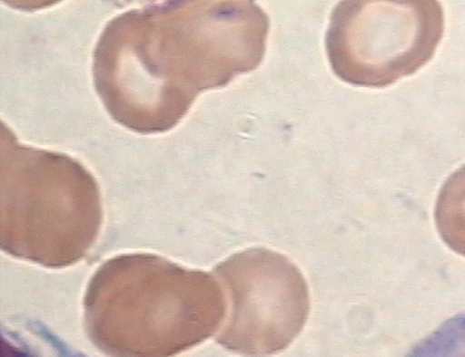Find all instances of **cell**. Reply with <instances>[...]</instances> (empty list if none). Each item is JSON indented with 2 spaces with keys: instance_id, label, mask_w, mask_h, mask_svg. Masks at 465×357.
Listing matches in <instances>:
<instances>
[{
  "instance_id": "3",
  "label": "cell",
  "mask_w": 465,
  "mask_h": 357,
  "mask_svg": "<svg viewBox=\"0 0 465 357\" xmlns=\"http://www.w3.org/2000/svg\"><path fill=\"white\" fill-rule=\"evenodd\" d=\"M0 148L3 252L51 269L85 258L103 223L92 173L66 154L19 143L5 123Z\"/></svg>"
},
{
  "instance_id": "7",
  "label": "cell",
  "mask_w": 465,
  "mask_h": 357,
  "mask_svg": "<svg viewBox=\"0 0 465 357\" xmlns=\"http://www.w3.org/2000/svg\"><path fill=\"white\" fill-rule=\"evenodd\" d=\"M405 357H465V312L444 321Z\"/></svg>"
},
{
  "instance_id": "2",
  "label": "cell",
  "mask_w": 465,
  "mask_h": 357,
  "mask_svg": "<svg viewBox=\"0 0 465 357\" xmlns=\"http://www.w3.org/2000/svg\"><path fill=\"white\" fill-rule=\"evenodd\" d=\"M222 298L212 275L153 254H123L94 273L87 337L108 357H174L214 333Z\"/></svg>"
},
{
  "instance_id": "5",
  "label": "cell",
  "mask_w": 465,
  "mask_h": 357,
  "mask_svg": "<svg viewBox=\"0 0 465 357\" xmlns=\"http://www.w3.org/2000/svg\"><path fill=\"white\" fill-rule=\"evenodd\" d=\"M216 275L227 282L237 301L238 314L228 333L219 339L234 349H267L279 343L277 308L285 304L295 270L286 259L266 250H250L219 264Z\"/></svg>"
},
{
  "instance_id": "4",
  "label": "cell",
  "mask_w": 465,
  "mask_h": 357,
  "mask_svg": "<svg viewBox=\"0 0 465 357\" xmlns=\"http://www.w3.org/2000/svg\"><path fill=\"white\" fill-rule=\"evenodd\" d=\"M442 34L435 0H351L332 11L326 53L343 82L384 88L426 65Z\"/></svg>"
},
{
  "instance_id": "1",
  "label": "cell",
  "mask_w": 465,
  "mask_h": 357,
  "mask_svg": "<svg viewBox=\"0 0 465 357\" xmlns=\"http://www.w3.org/2000/svg\"><path fill=\"white\" fill-rule=\"evenodd\" d=\"M270 19L254 2H169L113 18L93 59L94 83L116 123L163 133L200 92L256 70Z\"/></svg>"
},
{
  "instance_id": "6",
  "label": "cell",
  "mask_w": 465,
  "mask_h": 357,
  "mask_svg": "<svg viewBox=\"0 0 465 357\" xmlns=\"http://www.w3.org/2000/svg\"><path fill=\"white\" fill-rule=\"evenodd\" d=\"M436 221L445 240L465 254V164L442 185L436 202Z\"/></svg>"
},
{
  "instance_id": "8",
  "label": "cell",
  "mask_w": 465,
  "mask_h": 357,
  "mask_svg": "<svg viewBox=\"0 0 465 357\" xmlns=\"http://www.w3.org/2000/svg\"><path fill=\"white\" fill-rule=\"evenodd\" d=\"M5 343V357H42L37 350L29 345L17 331H9V336L3 331Z\"/></svg>"
}]
</instances>
